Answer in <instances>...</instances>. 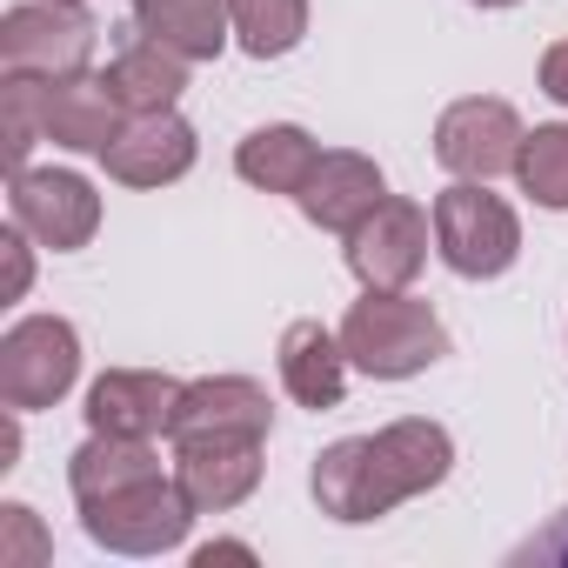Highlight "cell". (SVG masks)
Returning a JSON list of instances; mask_svg holds the SVG:
<instances>
[{
	"label": "cell",
	"instance_id": "obj_1",
	"mask_svg": "<svg viewBox=\"0 0 568 568\" xmlns=\"http://www.w3.org/2000/svg\"><path fill=\"white\" fill-rule=\"evenodd\" d=\"M455 468V435L428 415H402L375 435H342L315 455L308 468V495L328 521L342 528H362V521H382L395 515L402 501L442 488Z\"/></svg>",
	"mask_w": 568,
	"mask_h": 568
},
{
	"label": "cell",
	"instance_id": "obj_2",
	"mask_svg": "<svg viewBox=\"0 0 568 568\" xmlns=\"http://www.w3.org/2000/svg\"><path fill=\"white\" fill-rule=\"evenodd\" d=\"M342 348L368 382H415L448 355V328L408 288H362V302L342 315Z\"/></svg>",
	"mask_w": 568,
	"mask_h": 568
},
{
	"label": "cell",
	"instance_id": "obj_3",
	"mask_svg": "<svg viewBox=\"0 0 568 568\" xmlns=\"http://www.w3.org/2000/svg\"><path fill=\"white\" fill-rule=\"evenodd\" d=\"M74 508H81V528H88L94 548L134 555V561L174 555V548L187 541L194 515H201V508L187 501V488L174 481V468H161V475H148V481H128V488H108V495H94V501H74Z\"/></svg>",
	"mask_w": 568,
	"mask_h": 568
},
{
	"label": "cell",
	"instance_id": "obj_4",
	"mask_svg": "<svg viewBox=\"0 0 568 568\" xmlns=\"http://www.w3.org/2000/svg\"><path fill=\"white\" fill-rule=\"evenodd\" d=\"M428 214H435V254L448 274L495 281L521 261V214L501 194H488V181H448L428 201Z\"/></svg>",
	"mask_w": 568,
	"mask_h": 568
},
{
	"label": "cell",
	"instance_id": "obj_5",
	"mask_svg": "<svg viewBox=\"0 0 568 568\" xmlns=\"http://www.w3.org/2000/svg\"><path fill=\"white\" fill-rule=\"evenodd\" d=\"M101 48V21L81 0H21L0 14V68L34 74V81H68L88 74Z\"/></svg>",
	"mask_w": 568,
	"mask_h": 568
},
{
	"label": "cell",
	"instance_id": "obj_6",
	"mask_svg": "<svg viewBox=\"0 0 568 568\" xmlns=\"http://www.w3.org/2000/svg\"><path fill=\"white\" fill-rule=\"evenodd\" d=\"M81 382V328L68 315H21L0 335V408H54Z\"/></svg>",
	"mask_w": 568,
	"mask_h": 568
},
{
	"label": "cell",
	"instance_id": "obj_7",
	"mask_svg": "<svg viewBox=\"0 0 568 568\" xmlns=\"http://www.w3.org/2000/svg\"><path fill=\"white\" fill-rule=\"evenodd\" d=\"M521 134L528 128H521L515 101H501V94H462L435 121V161L455 181H501V174H515Z\"/></svg>",
	"mask_w": 568,
	"mask_h": 568
},
{
	"label": "cell",
	"instance_id": "obj_8",
	"mask_svg": "<svg viewBox=\"0 0 568 568\" xmlns=\"http://www.w3.org/2000/svg\"><path fill=\"white\" fill-rule=\"evenodd\" d=\"M348 247V274L362 281V288H415V274L428 267L435 254V214L408 194H388L355 234H342Z\"/></svg>",
	"mask_w": 568,
	"mask_h": 568
},
{
	"label": "cell",
	"instance_id": "obj_9",
	"mask_svg": "<svg viewBox=\"0 0 568 568\" xmlns=\"http://www.w3.org/2000/svg\"><path fill=\"white\" fill-rule=\"evenodd\" d=\"M8 221L28 227L41 247L74 254V247H88L101 234V194L74 168H21L8 181Z\"/></svg>",
	"mask_w": 568,
	"mask_h": 568
},
{
	"label": "cell",
	"instance_id": "obj_10",
	"mask_svg": "<svg viewBox=\"0 0 568 568\" xmlns=\"http://www.w3.org/2000/svg\"><path fill=\"white\" fill-rule=\"evenodd\" d=\"M274 435V402L254 375H201L181 388L168 448L181 442H267Z\"/></svg>",
	"mask_w": 568,
	"mask_h": 568
},
{
	"label": "cell",
	"instance_id": "obj_11",
	"mask_svg": "<svg viewBox=\"0 0 568 568\" xmlns=\"http://www.w3.org/2000/svg\"><path fill=\"white\" fill-rule=\"evenodd\" d=\"M194 161H201V134H194V121L181 108L128 114V128L101 154L108 181H121V187H174Z\"/></svg>",
	"mask_w": 568,
	"mask_h": 568
},
{
	"label": "cell",
	"instance_id": "obj_12",
	"mask_svg": "<svg viewBox=\"0 0 568 568\" xmlns=\"http://www.w3.org/2000/svg\"><path fill=\"white\" fill-rule=\"evenodd\" d=\"M382 201H388V174H382V161L362 154V148H322L308 187L295 194L302 221L322 227V234H355Z\"/></svg>",
	"mask_w": 568,
	"mask_h": 568
},
{
	"label": "cell",
	"instance_id": "obj_13",
	"mask_svg": "<svg viewBox=\"0 0 568 568\" xmlns=\"http://www.w3.org/2000/svg\"><path fill=\"white\" fill-rule=\"evenodd\" d=\"M274 368H281V388H288L295 408L328 415L348 402L355 362L342 348V328H328V322H288L281 328V348H274Z\"/></svg>",
	"mask_w": 568,
	"mask_h": 568
},
{
	"label": "cell",
	"instance_id": "obj_14",
	"mask_svg": "<svg viewBox=\"0 0 568 568\" xmlns=\"http://www.w3.org/2000/svg\"><path fill=\"white\" fill-rule=\"evenodd\" d=\"M181 388H187V382H174V375H161V368H108V375H94L81 415H88V428H101V435H141V442H154V435H168Z\"/></svg>",
	"mask_w": 568,
	"mask_h": 568
},
{
	"label": "cell",
	"instance_id": "obj_15",
	"mask_svg": "<svg viewBox=\"0 0 568 568\" xmlns=\"http://www.w3.org/2000/svg\"><path fill=\"white\" fill-rule=\"evenodd\" d=\"M261 448L267 442H181L174 448V481L201 515H227L261 488Z\"/></svg>",
	"mask_w": 568,
	"mask_h": 568
},
{
	"label": "cell",
	"instance_id": "obj_16",
	"mask_svg": "<svg viewBox=\"0 0 568 568\" xmlns=\"http://www.w3.org/2000/svg\"><path fill=\"white\" fill-rule=\"evenodd\" d=\"M128 128V108L121 94L108 88V74H68V81H48V141L68 148V154H108V141Z\"/></svg>",
	"mask_w": 568,
	"mask_h": 568
},
{
	"label": "cell",
	"instance_id": "obj_17",
	"mask_svg": "<svg viewBox=\"0 0 568 568\" xmlns=\"http://www.w3.org/2000/svg\"><path fill=\"white\" fill-rule=\"evenodd\" d=\"M315 161H322V141L302 121H261V128H247L234 141V174L247 187H261V194H288L295 201L308 187Z\"/></svg>",
	"mask_w": 568,
	"mask_h": 568
},
{
	"label": "cell",
	"instance_id": "obj_18",
	"mask_svg": "<svg viewBox=\"0 0 568 568\" xmlns=\"http://www.w3.org/2000/svg\"><path fill=\"white\" fill-rule=\"evenodd\" d=\"M187 54H174L168 41H154V34H128L121 48H114V61L101 68L108 74V88L121 94V108L128 114H161V108H181V94H187Z\"/></svg>",
	"mask_w": 568,
	"mask_h": 568
},
{
	"label": "cell",
	"instance_id": "obj_19",
	"mask_svg": "<svg viewBox=\"0 0 568 568\" xmlns=\"http://www.w3.org/2000/svg\"><path fill=\"white\" fill-rule=\"evenodd\" d=\"M128 14L141 34L168 41L187 61H221L234 48V21H227V0H128Z\"/></svg>",
	"mask_w": 568,
	"mask_h": 568
},
{
	"label": "cell",
	"instance_id": "obj_20",
	"mask_svg": "<svg viewBox=\"0 0 568 568\" xmlns=\"http://www.w3.org/2000/svg\"><path fill=\"white\" fill-rule=\"evenodd\" d=\"M148 475H161V448L141 442V435H101V428H88V442L68 455L74 501H94V495L128 488V481H148Z\"/></svg>",
	"mask_w": 568,
	"mask_h": 568
},
{
	"label": "cell",
	"instance_id": "obj_21",
	"mask_svg": "<svg viewBox=\"0 0 568 568\" xmlns=\"http://www.w3.org/2000/svg\"><path fill=\"white\" fill-rule=\"evenodd\" d=\"M227 21L247 61H281L308 41V0H227Z\"/></svg>",
	"mask_w": 568,
	"mask_h": 568
},
{
	"label": "cell",
	"instance_id": "obj_22",
	"mask_svg": "<svg viewBox=\"0 0 568 568\" xmlns=\"http://www.w3.org/2000/svg\"><path fill=\"white\" fill-rule=\"evenodd\" d=\"M515 187L548 207V214H568V121H541L521 134V154H515Z\"/></svg>",
	"mask_w": 568,
	"mask_h": 568
},
{
	"label": "cell",
	"instance_id": "obj_23",
	"mask_svg": "<svg viewBox=\"0 0 568 568\" xmlns=\"http://www.w3.org/2000/svg\"><path fill=\"white\" fill-rule=\"evenodd\" d=\"M0 108H8V168L21 174L34 141H48V81L8 74V81H0Z\"/></svg>",
	"mask_w": 568,
	"mask_h": 568
},
{
	"label": "cell",
	"instance_id": "obj_24",
	"mask_svg": "<svg viewBox=\"0 0 568 568\" xmlns=\"http://www.w3.org/2000/svg\"><path fill=\"white\" fill-rule=\"evenodd\" d=\"M48 555H54V541H48L41 515L28 501H0V568H34Z\"/></svg>",
	"mask_w": 568,
	"mask_h": 568
},
{
	"label": "cell",
	"instance_id": "obj_25",
	"mask_svg": "<svg viewBox=\"0 0 568 568\" xmlns=\"http://www.w3.org/2000/svg\"><path fill=\"white\" fill-rule=\"evenodd\" d=\"M34 234L28 227H8V234H0V254H8V295H0V302H28V288H34Z\"/></svg>",
	"mask_w": 568,
	"mask_h": 568
},
{
	"label": "cell",
	"instance_id": "obj_26",
	"mask_svg": "<svg viewBox=\"0 0 568 568\" xmlns=\"http://www.w3.org/2000/svg\"><path fill=\"white\" fill-rule=\"evenodd\" d=\"M535 81H541V94H548L555 108H568V41H555V48L541 54V68H535Z\"/></svg>",
	"mask_w": 568,
	"mask_h": 568
},
{
	"label": "cell",
	"instance_id": "obj_27",
	"mask_svg": "<svg viewBox=\"0 0 568 568\" xmlns=\"http://www.w3.org/2000/svg\"><path fill=\"white\" fill-rule=\"evenodd\" d=\"M214 561H261V555H254V541H201L194 568H214Z\"/></svg>",
	"mask_w": 568,
	"mask_h": 568
},
{
	"label": "cell",
	"instance_id": "obj_28",
	"mask_svg": "<svg viewBox=\"0 0 568 568\" xmlns=\"http://www.w3.org/2000/svg\"><path fill=\"white\" fill-rule=\"evenodd\" d=\"M14 462H21V408L0 415V475H8Z\"/></svg>",
	"mask_w": 568,
	"mask_h": 568
},
{
	"label": "cell",
	"instance_id": "obj_29",
	"mask_svg": "<svg viewBox=\"0 0 568 568\" xmlns=\"http://www.w3.org/2000/svg\"><path fill=\"white\" fill-rule=\"evenodd\" d=\"M528 555H548V561H568V515L541 535V541H528Z\"/></svg>",
	"mask_w": 568,
	"mask_h": 568
},
{
	"label": "cell",
	"instance_id": "obj_30",
	"mask_svg": "<svg viewBox=\"0 0 568 568\" xmlns=\"http://www.w3.org/2000/svg\"><path fill=\"white\" fill-rule=\"evenodd\" d=\"M468 8H488L495 14V8H521V0H468Z\"/></svg>",
	"mask_w": 568,
	"mask_h": 568
},
{
	"label": "cell",
	"instance_id": "obj_31",
	"mask_svg": "<svg viewBox=\"0 0 568 568\" xmlns=\"http://www.w3.org/2000/svg\"><path fill=\"white\" fill-rule=\"evenodd\" d=\"M81 8H88V0H81Z\"/></svg>",
	"mask_w": 568,
	"mask_h": 568
}]
</instances>
